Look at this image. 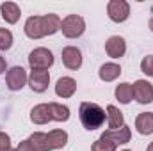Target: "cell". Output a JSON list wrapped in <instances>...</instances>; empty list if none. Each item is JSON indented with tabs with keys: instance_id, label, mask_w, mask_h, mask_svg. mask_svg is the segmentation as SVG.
<instances>
[{
	"instance_id": "cell-1",
	"label": "cell",
	"mask_w": 153,
	"mask_h": 151,
	"mask_svg": "<svg viewBox=\"0 0 153 151\" xmlns=\"http://www.w3.org/2000/svg\"><path fill=\"white\" fill-rule=\"evenodd\" d=\"M57 30H61V18L57 14L30 16L25 21V34L30 39H41L45 36H52Z\"/></svg>"
},
{
	"instance_id": "cell-2",
	"label": "cell",
	"mask_w": 153,
	"mask_h": 151,
	"mask_svg": "<svg viewBox=\"0 0 153 151\" xmlns=\"http://www.w3.org/2000/svg\"><path fill=\"white\" fill-rule=\"evenodd\" d=\"M32 148L36 151H53V150H61L66 146L68 142V133L64 130H52L48 133H41L36 132L29 137Z\"/></svg>"
},
{
	"instance_id": "cell-3",
	"label": "cell",
	"mask_w": 153,
	"mask_h": 151,
	"mask_svg": "<svg viewBox=\"0 0 153 151\" xmlns=\"http://www.w3.org/2000/svg\"><path fill=\"white\" fill-rule=\"evenodd\" d=\"M78 115H80V123L85 130H96L100 128L103 123H105V110L96 105V103H91V101H84L80 103V109H78Z\"/></svg>"
},
{
	"instance_id": "cell-4",
	"label": "cell",
	"mask_w": 153,
	"mask_h": 151,
	"mask_svg": "<svg viewBox=\"0 0 153 151\" xmlns=\"http://www.w3.org/2000/svg\"><path fill=\"white\" fill-rule=\"evenodd\" d=\"M61 30H62V34L66 38H70V39L80 38L84 34V30H85V21L78 14H68L61 21Z\"/></svg>"
},
{
	"instance_id": "cell-5",
	"label": "cell",
	"mask_w": 153,
	"mask_h": 151,
	"mask_svg": "<svg viewBox=\"0 0 153 151\" xmlns=\"http://www.w3.org/2000/svg\"><path fill=\"white\" fill-rule=\"evenodd\" d=\"M29 64L32 70L46 71L53 64V53L48 48H36L29 53Z\"/></svg>"
},
{
	"instance_id": "cell-6",
	"label": "cell",
	"mask_w": 153,
	"mask_h": 151,
	"mask_svg": "<svg viewBox=\"0 0 153 151\" xmlns=\"http://www.w3.org/2000/svg\"><path fill=\"white\" fill-rule=\"evenodd\" d=\"M107 14H109V18L112 21L121 23V21L128 20V16H130V5L125 0H111L109 5H107Z\"/></svg>"
},
{
	"instance_id": "cell-7",
	"label": "cell",
	"mask_w": 153,
	"mask_h": 151,
	"mask_svg": "<svg viewBox=\"0 0 153 151\" xmlns=\"http://www.w3.org/2000/svg\"><path fill=\"white\" fill-rule=\"evenodd\" d=\"M29 76H27V71L22 68V66H14L7 71L5 75V82H7V87L11 91H20L23 89V85L27 84Z\"/></svg>"
},
{
	"instance_id": "cell-8",
	"label": "cell",
	"mask_w": 153,
	"mask_h": 151,
	"mask_svg": "<svg viewBox=\"0 0 153 151\" xmlns=\"http://www.w3.org/2000/svg\"><path fill=\"white\" fill-rule=\"evenodd\" d=\"M132 93H134V98L141 105H146V103L153 101V85L148 80H137L132 85Z\"/></svg>"
},
{
	"instance_id": "cell-9",
	"label": "cell",
	"mask_w": 153,
	"mask_h": 151,
	"mask_svg": "<svg viewBox=\"0 0 153 151\" xmlns=\"http://www.w3.org/2000/svg\"><path fill=\"white\" fill-rule=\"evenodd\" d=\"M50 84V73L41 71V70H32L29 75V85L34 93H45Z\"/></svg>"
},
{
	"instance_id": "cell-10",
	"label": "cell",
	"mask_w": 153,
	"mask_h": 151,
	"mask_svg": "<svg viewBox=\"0 0 153 151\" xmlns=\"http://www.w3.org/2000/svg\"><path fill=\"white\" fill-rule=\"evenodd\" d=\"M30 121L34 124H46L50 121H53V114H52V103H39L30 110Z\"/></svg>"
},
{
	"instance_id": "cell-11",
	"label": "cell",
	"mask_w": 153,
	"mask_h": 151,
	"mask_svg": "<svg viewBox=\"0 0 153 151\" xmlns=\"http://www.w3.org/2000/svg\"><path fill=\"white\" fill-rule=\"evenodd\" d=\"M62 64L68 70H78L82 66V52L76 46H66L62 48Z\"/></svg>"
},
{
	"instance_id": "cell-12",
	"label": "cell",
	"mask_w": 153,
	"mask_h": 151,
	"mask_svg": "<svg viewBox=\"0 0 153 151\" xmlns=\"http://www.w3.org/2000/svg\"><path fill=\"white\" fill-rule=\"evenodd\" d=\"M105 52H107L109 57H112V59H119V57H123L125 52H126V43H125V39L119 38V36H112V38H109L107 39V43H105Z\"/></svg>"
},
{
	"instance_id": "cell-13",
	"label": "cell",
	"mask_w": 153,
	"mask_h": 151,
	"mask_svg": "<svg viewBox=\"0 0 153 151\" xmlns=\"http://www.w3.org/2000/svg\"><path fill=\"white\" fill-rule=\"evenodd\" d=\"M102 135H103L105 139L112 141L116 146H119V144H126V142H130L132 132H130V128L125 124V126H121V128H117V130H107V132H103Z\"/></svg>"
},
{
	"instance_id": "cell-14",
	"label": "cell",
	"mask_w": 153,
	"mask_h": 151,
	"mask_svg": "<svg viewBox=\"0 0 153 151\" xmlns=\"http://www.w3.org/2000/svg\"><path fill=\"white\" fill-rule=\"evenodd\" d=\"M75 91H76V82L71 76H62L55 84V94L61 96V98H70V96L75 94Z\"/></svg>"
},
{
	"instance_id": "cell-15",
	"label": "cell",
	"mask_w": 153,
	"mask_h": 151,
	"mask_svg": "<svg viewBox=\"0 0 153 151\" xmlns=\"http://www.w3.org/2000/svg\"><path fill=\"white\" fill-rule=\"evenodd\" d=\"M135 130L141 135L153 133V112H141L135 119Z\"/></svg>"
},
{
	"instance_id": "cell-16",
	"label": "cell",
	"mask_w": 153,
	"mask_h": 151,
	"mask_svg": "<svg viewBox=\"0 0 153 151\" xmlns=\"http://www.w3.org/2000/svg\"><path fill=\"white\" fill-rule=\"evenodd\" d=\"M0 11H2V18L7 23H16L22 16V11H20L18 4H14V2H4L0 5Z\"/></svg>"
},
{
	"instance_id": "cell-17",
	"label": "cell",
	"mask_w": 153,
	"mask_h": 151,
	"mask_svg": "<svg viewBox=\"0 0 153 151\" xmlns=\"http://www.w3.org/2000/svg\"><path fill=\"white\" fill-rule=\"evenodd\" d=\"M98 75H100V78L103 82H112V80H116L117 76L121 75V66L116 64V62H107V64H103L100 68Z\"/></svg>"
},
{
	"instance_id": "cell-18",
	"label": "cell",
	"mask_w": 153,
	"mask_h": 151,
	"mask_svg": "<svg viewBox=\"0 0 153 151\" xmlns=\"http://www.w3.org/2000/svg\"><path fill=\"white\" fill-rule=\"evenodd\" d=\"M107 123H109V128L111 130H117V128L125 126L123 114L119 112V109H116L114 105H109L107 107Z\"/></svg>"
},
{
	"instance_id": "cell-19",
	"label": "cell",
	"mask_w": 153,
	"mask_h": 151,
	"mask_svg": "<svg viewBox=\"0 0 153 151\" xmlns=\"http://www.w3.org/2000/svg\"><path fill=\"white\" fill-rule=\"evenodd\" d=\"M116 98H117V101H119V103L128 105V103L132 101V98H134V93H132V84H126V82L119 84V85L116 87Z\"/></svg>"
},
{
	"instance_id": "cell-20",
	"label": "cell",
	"mask_w": 153,
	"mask_h": 151,
	"mask_svg": "<svg viewBox=\"0 0 153 151\" xmlns=\"http://www.w3.org/2000/svg\"><path fill=\"white\" fill-rule=\"evenodd\" d=\"M52 114H53V121H59V123L70 119V109L66 105H61V103L52 101Z\"/></svg>"
},
{
	"instance_id": "cell-21",
	"label": "cell",
	"mask_w": 153,
	"mask_h": 151,
	"mask_svg": "<svg viewBox=\"0 0 153 151\" xmlns=\"http://www.w3.org/2000/svg\"><path fill=\"white\" fill-rule=\"evenodd\" d=\"M116 148H117V146H116L112 141H109V139H105V137L102 135L98 141H94L91 151H116Z\"/></svg>"
},
{
	"instance_id": "cell-22",
	"label": "cell",
	"mask_w": 153,
	"mask_h": 151,
	"mask_svg": "<svg viewBox=\"0 0 153 151\" xmlns=\"http://www.w3.org/2000/svg\"><path fill=\"white\" fill-rule=\"evenodd\" d=\"M13 46V34L9 29H0V50H9Z\"/></svg>"
},
{
	"instance_id": "cell-23",
	"label": "cell",
	"mask_w": 153,
	"mask_h": 151,
	"mask_svg": "<svg viewBox=\"0 0 153 151\" xmlns=\"http://www.w3.org/2000/svg\"><path fill=\"white\" fill-rule=\"evenodd\" d=\"M141 71L148 76H153V55H146L141 61Z\"/></svg>"
},
{
	"instance_id": "cell-24",
	"label": "cell",
	"mask_w": 153,
	"mask_h": 151,
	"mask_svg": "<svg viewBox=\"0 0 153 151\" xmlns=\"http://www.w3.org/2000/svg\"><path fill=\"white\" fill-rule=\"evenodd\" d=\"M0 151H11V137L0 132Z\"/></svg>"
},
{
	"instance_id": "cell-25",
	"label": "cell",
	"mask_w": 153,
	"mask_h": 151,
	"mask_svg": "<svg viewBox=\"0 0 153 151\" xmlns=\"http://www.w3.org/2000/svg\"><path fill=\"white\" fill-rule=\"evenodd\" d=\"M16 151H36V150L32 148V144H30V141L27 139V141H22V142L18 144V148H16Z\"/></svg>"
},
{
	"instance_id": "cell-26",
	"label": "cell",
	"mask_w": 153,
	"mask_h": 151,
	"mask_svg": "<svg viewBox=\"0 0 153 151\" xmlns=\"http://www.w3.org/2000/svg\"><path fill=\"white\" fill-rule=\"evenodd\" d=\"M5 68H7V64H5V59L0 55V75H2V73H5Z\"/></svg>"
},
{
	"instance_id": "cell-27",
	"label": "cell",
	"mask_w": 153,
	"mask_h": 151,
	"mask_svg": "<svg viewBox=\"0 0 153 151\" xmlns=\"http://www.w3.org/2000/svg\"><path fill=\"white\" fill-rule=\"evenodd\" d=\"M150 29H152V32H153V18L150 20Z\"/></svg>"
},
{
	"instance_id": "cell-28",
	"label": "cell",
	"mask_w": 153,
	"mask_h": 151,
	"mask_svg": "<svg viewBox=\"0 0 153 151\" xmlns=\"http://www.w3.org/2000/svg\"><path fill=\"white\" fill-rule=\"evenodd\" d=\"M146 151H153V142L150 144V146H148V150H146Z\"/></svg>"
},
{
	"instance_id": "cell-29",
	"label": "cell",
	"mask_w": 153,
	"mask_h": 151,
	"mask_svg": "<svg viewBox=\"0 0 153 151\" xmlns=\"http://www.w3.org/2000/svg\"><path fill=\"white\" fill-rule=\"evenodd\" d=\"M123 151H130V150H123Z\"/></svg>"
}]
</instances>
